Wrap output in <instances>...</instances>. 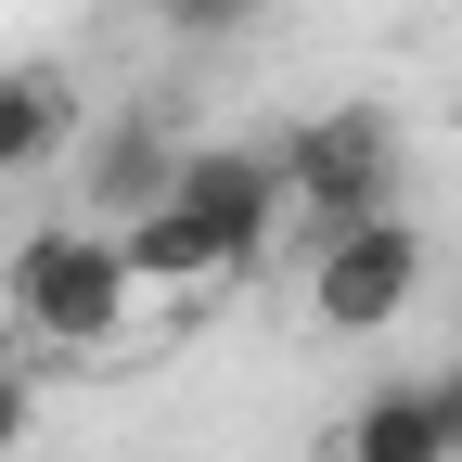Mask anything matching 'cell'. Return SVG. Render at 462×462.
I'll return each instance as SVG.
<instances>
[{
  "label": "cell",
  "mask_w": 462,
  "mask_h": 462,
  "mask_svg": "<svg viewBox=\"0 0 462 462\" xmlns=\"http://www.w3.org/2000/svg\"><path fill=\"white\" fill-rule=\"evenodd\" d=\"M26 437H39V373L14 360V346H0V462H14Z\"/></svg>",
  "instance_id": "cell-8"
},
{
  "label": "cell",
  "mask_w": 462,
  "mask_h": 462,
  "mask_svg": "<svg viewBox=\"0 0 462 462\" xmlns=\"http://www.w3.org/2000/svg\"><path fill=\"white\" fill-rule=\"evenodd\" d=\"M309 462H449V424H437L424 373H411V385H373L346 424H321V449H309Z\"/></svg>",
  "instance_id": "cell-6"
},
{
  "label": "cell",
  "mask_w": 462,
  "mask_h": 462,
  "mask_svg": "<svg viewBox=\"0 0 462 462\" xmlns=\"http://www.w3.org/2000/svg\"><path fill=\"white\" fill-rule=\"evenodd\" d=\"M78 218H103V231H129L154 193H167V167H180V129L142 103V116H78Z\"/></svg>",
  "instance_id": "cell-5"
},
{
  "label": "cell",
  "mask_w": 462,
  "mask_h": 462,
  "mask_svg": "<svg viewBox=\"0 0 462 462\" xmlns=\"http://www.w3.org/2000/svg\"><path fill=\"white\" fill-rule=\"evenodd\" d=\"M424 398H437V424H449V462H462V360H449V373H424Z\"/></svg>",
  "instance_id": "cell-10"
},
{
  "label": "cell",
  "mask_w": 462,
  "mask_h": 462,
  "mask_svg": "<svg viewBox=\"0 0 462 462\" xmlns=\"http://www.w3.org/2000/svg\"><path fill=\"white\" fill-rule=\"evenodd\" d=\"M154 14H167V26H180V39H231V26H245V14H257V0H154Z\"/></svg>",
  "instance_id": "cell-9"
},
{
  "label": "cell",
  "mask_w": 462,
  "mask_h": 462,
  "mask_svg": "<svg viewBox=\"0 0 462 462\" xmlns=\"http://www.w3.org/2000/svg\"><path fill=\"white\" fill-rule=\"evenodd\" d=\"M270 154H282V231H296V245L398 206V129H385V103H334V116H309V129L270 142Z\"/></svg>",
  "instance_id": "cell-3"
},
{
  "label": "cell",
  "mask_w": 462,
  "mask_h": 462,
  "mask_svg": "<svg viewBox=\"0 0 462 462\" xmlns=\"http://www.w3.org/2000/svg\"><path fill=\"white\" fill-rule=\"evenodd\" d=\"M142 270V296H206V282H245L270 245H282V154L270 142H180L167 193L116 231Z\"/></svg>",
  "instance_id": "cell-1"
},
{
  "label": "cell",
  "mask_w": 462,
  "mask_h": 462,
  "mask_svg": "<svg viewBox=\"0 0 462 462\" xmlns=\"http://www.w3.org/2000/svg\"><path fill=\"white\" fill-rule=\"evenodd\" d=\"M411 296H424V218H398V206L321 231L309 270H296L309 334H385V321H411Z\"/></svg>",
  "instance_id": "cell-4"
},
{
  "label": "cell",
  "mask_w": 462,
  "mask_h": 462,
  "mask_svg": "<svg viewBox=\"0 0 462 462\" xmlns=\"http://www.w3.org/2000/svg\"><path fill=\"white\" fill-rule=\"evenodd\" d=\"M0 309H14L26 346H51V360H116V346L142 334V270L129 245H116L103 218H39L14 257H0Z\"/></svg>",
  "instance_id": "cell-2"
},
{
  "label": "cell",
  "mask_w": 462,
  "mask_h": 462,
  "mask_svg": "<svg viewBox=\"0 0 462 462\" xmlns=\"http://www.w3.org/2000/svg\"><path fill=\"white\" fill-rule=\"evenodd\" d=\"M78 142V78L65 65H0V180H39Z\"/></svg>",
  "instance_id": "cell-7"
},
{
  "label": "cell",
  "mask_w": 462,
  "mask_h": 462,
  "mask_svg": "<svg viewBox=\"0 0 462 462\" xmlns=\"http://www.w3.org/2000/svg\"><path fill=\"white\" fill-rule=\"evenodd\" d=\"M449 129H462V90H449Z\"/></svg>",
  "instance_id": "cell-11"
}]
</instances>
